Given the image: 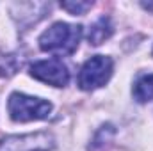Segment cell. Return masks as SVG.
<instances>
[{"instance_id":"obj_2","label":"cell","mask_w":153,"mask_h":151,"mask_svg":"<svg viewBox=\"0 0 153 151\" xmlns=\"http://www.w3.org/2000/svg\"><path fill=\"white\" fill-rule=\"evenodd\" d=\"M52 103L38 96H29L23 93H13L7 101V110L13 121L16 123H29V121H41L50 117Z\"/></svg>"},{"instance_id":"obj_9","label":"cell","mask_w":153,"mask_h":151,"mask_svg":"<svg viewBox=\"0 0 153 151\" xmlns=\"http://www.w3.org/2000/svg\"><path fill=\"white\" fill-rule=\"evenodd\" d=\"M61 7L66 9L70 14L73 16H80V14H85L91 7H93V2H82V0H70V2H61Z\"/></svg>"},{"instance_id":"obj_7","label":"cell","mask_w":153,"mask_h":151,"mask_svg":"<svg viewBox=\"0 0 153 151\" xmlns=\"http://www.w3.org/2000/svg\"><path fill=\"white\" fill-rule=\"evenodd\" d=\"M114 32V25L111 21L109 16H100L89 29V34H87V39H89V44L93 46H98L102 43H105L107 39L112 36Z\"/></svg>"},{"instance_id":"obj_6","label":"cell","mask_w":153,"mask_h":151,"mask_svg":"<svg viewBox=\"0 0 153 151\" xmlns=\"http://www.w3.org/2000/svg\"><path fill=\"white\" fill-rule=\"evenodd\" d=\"M50 4L46 2H14L11 5V14L20 27H30L46 16Z\"/></svg>"},{"instance_id":"obj_10","label":"cell","mask_w":153,"mask_h":151,"mask_svg":"<svg viewBox=\"0 0 153 151\" xmlns=\"http://www.w3.org/2000/svg\"><path fill=\"white\" fill-rule=\"evenodd\" d=\"M141 5H143L144 9H148V11H153V2H148V4H146V2H143Z\"/></svg>"},{"instance_id":"obj_3","label":"cell","mask_w":153,"mask_h":151,"mask_svg":"<svg viewBox=\"0 0 153 151\" xmlns=\"http://www.w3.org/2000/svg\"><path fill=\"white\" fill-rule=\"evenodd\" d=\"M114 71V62L107 55H93L84 62V66L78 71L76 84L82 91H94L103 87Z\"/></svg>"},{"instance_id":"obj_4","label":"cell","mask_w":153,"mask_h":151,"mask_svg":"<svg viewBox=\"0 0 153 151\" xmlns=\"http://www.w3.org/2000/svg\"><path fill=\"white\" fill-rule=\"evenodd\" d=\"M53 148L55 137L50 132L7 135L0 141V151H52Z\"/></svg>"},{"instance_id":"obj_8","label":"cell","mask_w":153,"mask_h":151,"mask_svg":"<svg viewBox=\"0 0 153 151\" xmlns=\"http://www.w3.org/2000/svg\"><path fill=\"white\" fill-rule=\"evenodd\" d=\"M132 94H134V100L139 103H146L153 100V73L139 76L134 84Z\"/></svg>"},{"instance_id":"obj_1","label":"cell","mask_w":153,"mask_h":151,"mask_svg":"<svg viewBox=\"0 0 153 151\" xmlns=\"http://www.w3.org/2000/svg\"><path fill=\"white\" fill-rule=\"evenodd\" d=\"M82 25H71L66 21H55L52 27H48L41 36L38 43L39 48L46 53H57V55H71L78 48V43L82 39Z\"/></svg>"},{"instance_id":"obj_5","label":"cell","mask_w":153,"mask_h":151,"mask_svg":"<svg viewBox=\"0 0 153 151\" xmlns=\"http://www.w3.org/2000/svg\"><path fill=\"white\" fill-rule=\"evenodd\" d=\"M30 76H34L39 82H45L53 87H64L70 82V71L66 64L61 59H46V61H38L30 66Z\"/></svg>"}]
</instances>
